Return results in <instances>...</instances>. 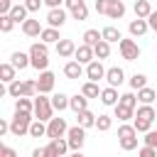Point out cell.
<instances>
[{
	"instance_id": "cell-1",
	"label": "cell",
	"mask_w": 157,
	"mask_h": 157,
	"mask_svg": "<svg viewBox=\"0 0 157 157\" xmlns=\"http://www.w3.org/2000/svg\"><path fill=\"white\" fill-rule=\"evenodd\" d=\"M155 115H157V113H155V108H152V105H147V103L137 105V108H135V118H132L135 130H137V132H147V130H152Z\"/></svg>"
},
{
	"instance_id": "cell-2",
	"label": "cell",
	"mask_w": 157,
	"mask_h": 157,
	"mask_svg": "<svg viewBox=\"0 0 157 157\" xmlns=\"http://www.w3.org/2000/svg\"><path fill=\"white\" fill-rule=\"evenodd\" d=\"M29 66L37 69V71H47L49 66V49L44 42H34L29 47Z\"/></svg>"
},
{
	"instance_id": "cell-3",
	"label": "cell",
	"mask_w": 157,
	"mask_h": 157,
	"mask_svg": "<svg viewBox=\"0 0 157 157\" xmlns=\"http://www.w3.org/2000/svg\"><path fill=\"white\" fill-rule=\"evenodd\" d=\"M34 118L44 120V123H49L54 118V105H52V98H47V93L34 96Z\"/></svg>"
},
{
	"instance_id": "cell-4",
	"label": "cell",
	"mask_w": 157,
	"mask_h": 157,
	"mask_svg": "<svg viewBox=\"0 0 157 157\" xmlns=\"http://www.w3.org/2000/svg\"><path fill=\"white\" fill-rule=\"evenodd\" d=\"M118 142H120V150L132 152V150L137 147V130H135V125L123 123V125L118 128Z\"/></svg>"
},
{
	"instance_id": "cell-5",
	"label": "cell",
	"mask_w": 157,
	"mask_h": 157,
	"mask_svg": "<svg viewBox=\"0 0 157 157\" xmlns=\"http://www.w3.org/2000/svg\"><path fill=\"white\" fill-rule=\"evenodd\" d=\"M32 113H15V118L10 120V132L15 137H22V135H29V125H32Z\"/></svg>"
},
{
	"instance_id": "cell-6",
	"label": "cell",
	"mask_w": 157,
	"mask_h": 157,
	"mask_svg": "<svg viewBox=\"0 0 157 157\" xmlns=\"http://www.w3.org/2000/svg\"><path fill=\"white\" fill-rule=\"evenodd\" d=\"M66 140H69V147H71L74 152H76V150H81V147H83V142H86V128L76 123L74 128H69Z\"/></svg>"
},
{
	"instance_id": "cell-7",
	"label": "cell",
	"mask_w": 157,
	"mask_h": 157,
	"mask_svg": "<svg viewBox=\"0 0 157 157\" xmlns=\"http://www.w3.org/2000/svg\"><path fill=\"white\" fill-rule=\"evenodd\" d=\"M118 49H120V56H123L125 61H135V59L140 56V47H137L135 39H120V42H118Z\"/></svg>"
},
{
	"instance_id": "cell-8",
	"label": "cell",
	"mask_w": 157,
	"mask_h": 157,
	"mask_svg": "<svg viewBox=\"0 0 157 157\" xmlns=\"http://www.w3.org/2000/svg\"><path fill=\"white\" fill-rule=\"evenodd\" d=\"M69 132V125H66V120L64 118H52L49 123H47V137L52 140V137H64Z\"/></svg>"
},
{
	"instance_id": "cell-9",
	"label": "cell",
	"mask_w": 157,
	"mask_h": 157,
	"mask_svg": "<svg viewBox=\"0 0 157 157\" xmlns=\"http://www.w3.org/2000/svg\"><path fill=\"white\" fill-rule=\"evenodd\" d=\"M64 2H66V10L71 12L74 20H78V22L88 20V7H86L83 0H64Z\"/></svg>"
},
{
	"instance_id": "cell-10",
	"label": "cell",
	"mask_w": 157,
	"mask_h": 157,
	"mask_svg": "<svg viewBox=\"0 0 157 157\" xmlns=\"http://www.w3.org/2000/svg\"><path fill=\"white\" fill-rule=\"evenodd\" d=\"M105 66L101 64V59H93L91 64H86V78L88 81H101V78H105Z\"/></svg>"
},
{
	"instance_id": "cell-11",
	"label": "cell",
	"mask_w": 157,
	"mask_h": 157,
	"mask_svg": "<svg viewBox=\"0 0 157 157\" xmlns=\"http://www.w3.org/2000/svg\"><path fill=\"white\" fill-rule=\"evenodd\" d=\"M54 81H56V76L47 69V71H39V78H37V91L39 93H52L54 91Z\"/></svg>"
},
{
	"instance_id": "cell-12",
	"label": "cell",
	"mask_w": 157,
	"mask_h": 157,
	"mask_svg": "<svg viewBox=\"0 0 157 157\" xmlns=\"http://www.w3.org/2000/svg\"><path fill=\"white\" fill-rule=\"evenodd\" d=\"M64 22H66V10H64V7H52V10L47 12V25H49V27H56V29H59Z\"/></svg>"
},
{
	"instance_id": "cell-13",
	"label": "cell",
	"mask_w": 157,
	"mask_h": 157,
	"mask_svg": "<svg viewBox=\"0 0 157 157\" xmlns=\"http://www.w3.org/2000/svg\"><path fill=\"white\" fill-rule=\"evenodd\" d=\"M74 59H76V61H81V64H91V61L96 59V52H93V47H91V44H78V47H76Z\"/></svg>"
},
{
	"instance_id": "cell-14",
	"label": "cell",
	"mask_w": 157,
	"mask_h": 157,
	"mask_svg": "<svg viewBox=\"0 0 157 157\" xmlns=\"http://www.w3.org/2000/svg\"><path fill=\"white\" fill-rule=\"evenodd\" d=\"M83 74H86V69H83V64H81V61H76V59H74V61H66V64H64V76H66V78H71V81H74V78H81Z\"/></svg>"
},
{
	"instance_id": "cell-15",
	"label": "cell",
	"mask_w": 157,
	"mask_h": 157,
	"mask_svg": "<svg viewBox=\"0 0 157 157\" xmlns=\"http://www.w3.org/2000/svg\"><path fill=\"white\" fill-rule=\"evenodd\" d=\"M56 54H59L61 59H71V56L76 54L74 39H59V42H56Z\"/></svg>"
},
{
	"instance_id": "cell-16",
	"label": "cell",
	"mask_w": 157,
	"mask_h": 157,
	"mask_svg": "<svg viewBox=\"0 0 157 157\" xmlns=\"http://www.w3.org/2000/svg\"><path fill=\"white\" fill-rule=\"evenodd\" d=\"M105 81H108V86L118 88V86L125 81V71H123L120 66H110V69L105 71Z\"/></svg>"
},
{
	"instance_id": "cell-17",
	"label": "cell",
	"mask_w": 157,
	"mask_h": 157,
	"mask_svg": "<svg viewBox=\"0 0 157 157\" xmlns=\"http://www.w3.org/2000/svg\"><path fill=\"white\" fill-rule=\"evenodd\" d=\"M42 25H39V20H32V17H27L25 22H22V34L25 37H39L42 34Z\"/></svg>"
},
{
	"instance_id": "cell-18",
	"label": "cell",
	"mask_w": 157,
	"mask_h": 157,
	"mask_svg": "<svg viewBox=\"0 0 157 157\" xmlns=\"http://www.w3.org/2000/svg\"><path fill=\"white\" fill-rule=\"evenodd\" d=\"M147 29H150V22L142 20V17H135V20H130V25H128V32H130L132 37H142Z\"/></svg>"
},
{
	"instance_id": "cell-19",
	"label": "cell",
	"mask_w": 157,
	"mask_h": 157,
	"mask_svg": "<svg viewBox=\"0 0 157 157\" xmlns=\"http://www.w3.org/2000/svg\"><path fill=\"white\" fill-rule=\"evenodd\" d=\"M118 101H120L118 88L108 86V88H103V91H101V103H103V105H118Z\"/></svg>"
},
{
	"instance_id": "cell-20",
	"label": "cell",
	"mask_w": 157,
	"mask_h": 157,
	"mask_svg": "<svg viewBox=\"0 0 157 157\" xmlns=\"http://www.w3.org/2000/svg\"><path fill=\"white\" fill-rule=\"evenodd\" d=\"M123 15H125V2H123V0H110L105 17H110V20H120Z\"/></svg>"
},
{
	"instance_id": "cell-21",
	"label": "cell",
	"mask_w": 157,
	"mask_h": 157,
	"mask_svg": "<svg viewBox=\"0 0 157 157\" xmlns=\"http://www.w3.org/2000/svg\"><path fill=\"white\" fill-rule=\"evenodd\" d=\"M132 10H135V17H142V20H147V17L152 15V5H150V0H135Z\"/></svg>"
},
{
	"instance_id": "cell-22",
	"label": "cell",
	"mask_w": 157,
	"mask_h": 157,
	"mask_svg": "<svg viewBox=\"0 0 157 157\" xmlns=\"http://www.w3.org/2000/svg\"><path fill=\"white\" fill-rule=\"evenodd\" d=\"M10 64L15 66V69H27L29 66V52L25 54V52H12V56H10Z\"/></svg>"
},
{
	"instance_id": "cell-23",
	"label": "cell",
	"mask_w": 157,
	"mask_h": 157,
	"mask_svg": "<svg viewBox=\"0 0 157 157\" xmlns=\"http://www.w3.org/2000/svg\"><path fill=\"white\" fill-rule=\"evenodd\" d=\"M69 108H71L74 113H81V110H86V108H88V98H86L83 93H76V96H71V101H69Z\"/></svg>"
},
{
	"instance_id": "cell-24",
	"label": "cell",
	"mask_w": 157,
	"mask_h": 157,
	"mask_svg": "<svg viewBox=\"0 0 157 157\" xmlns=\"http://www.w3.org/2000/svg\"><path fill=\"white\" fill-rule=\"evenodd\" d=\"M15 113H32L34 115V98H17L15 101Z\"/></svg>"
},
{
	"instance_id": "cell-25",
	"label": "cell",
	"mask_w": 157,
	"mask_h": 157,
	"mask_svg": "<svg viewBox=\"0 0 157 157\" xmlns=\"http://www.w3.org/2000/svg\"><path fill=\"white\" fill-rule=\"evenodd\" d=\"M39 39H42L44 44H56L61 37H59V29H56V27H44L42 34H39Z\"/></svg>"
},
{
	"instance_id": "cell-26",
	"label": "cell",
	"mask_w": 157,
	"mask_h": 157,
	"mask_svg": "<svg viewBox=\"0 0 157 157\" xmlns=\"http://www.w3.org/2000/svg\"><path fill=\"white\" fill-rule=\"evenodd\" d=\"M15 71H17V69H15L10 61L0 64V81H2V83H12V81H15Z\"/></svg>"
},
{
	"instance_id": "cell-27",
	"label": "cell",
	"mask_w": 157,
	"mask_h": 157,
	"mask_svg": "<svg viewBox=\"0 0 157 157\" xmlns=\"http://www.w3.org/2000/svg\"><path fill=\"white\" fill-rule=\"evenodd\" d=\"M115 108V118L120 120V123H128L130 118H135V108H128V105H123V103H118V105H113Z\"/></svg>"
},
{
	"instance_id": "cell-28",
	"label": "cell",
	"mask_w": 157,
	"mask_h": 157,
	"mask_svg": "<svg viewBox=\"0 0 157 157\" xmlns=\"http://www.w3.org/2000/svg\"><path fill=\"white\" fill-rule=\"evenodd\" d=\"M76 123H78V125H83V128H96V115L86 108V110L76 113Z\"/></svg>"
},
{
	"instance_id": "cell-29",
	"label": "cell",
	"mask_w": 157,
	"mask_h": 157,
	"mask_svg": "<svg viewBox=\"0 0 157 157\" xmlns=\"http://www.w3.org/2000/svg\"><path fill=\"white\" fill-rule=\"evenodd\" d=\"M49 145L54 147V152H56L59 157H64V155H66V152L71 150V147H69V140H66V137H52V140H49Z\"/></svg>"
},
{
	"instance_id": "cell-30",
	"label": "cell",
	"mask_w": 157,
	"mask_h": 157,
	"mask_svg": "<svg viewBox=\"0 0 157 157\" xmlns=\"http://www.w3.org/2000/svg\"><path fill=\"white\" fill-rule=\"evenodd\" d=\"M27 12H29V10H27V5H25V2H22V5H12V10H10V17H12L17 25H22V22L27 20Z\"/></svg>"
},
{
	"instance_id": "cell-31",
	"label": "cell",
	"mask_w": 157,
	"mask_h": 157,
	"mask_svg": "<svg viewBox=\"0 0 157 157\" xmlns=\"http://www.w3.org/2000/svg\"><path fill=\"white\" fill-rule=\"evenodd\" d=\"M81 93L86 98H101V88H98V81H86L81 86Z\"/></svg>"
},
{
	"instance_id": "cell-32",
	"label": "cell",
	"mask_w": 157,
	"mask_h": 157,
	"mask_svg": "<svg viewBox=\"0 0 157 157\" xmlns=\"http://www.w3.org/2000/svg\"><path fill=\"white\" fill-rule=\"evenodd\" d=\"M101 32H103V39H105V42H110V44H113V42H120V39H123V34H120V29H118V27H113V25H108V27H103Z\"/></svg>"
},
{
	"instance_id": "cell-33",
	"label": "cell",
	"mask_w": 157,
	"mask_h": 157,
	"mask_svg": "<svg viewBox=\"0 0 157 157\" xmlns=\"http://www.w3.org/2000/svg\"><path fill=\"white\" fill-rule=\"evenodd\" d=\"M157 98V91L155 88H150V86H145V88H140L137 91V101L140 103H147V105H152V101Z\"/></svg>"
},
{
	"instance_id": "cell-34",
	"label": "cell",
	"mask_w": 157,
	"mask_h": 157,
	"mask_svg": "<svg viewBox=\"0 0 157 157\" xmlns=\"http://www.w3.org/2000/svg\"><path fill=\"white\" fill-rule=\"evenodd\" d=\"M69 101H71V98H69L66 93H54V96H52V105H54V110H59V113L69 108Z\"/></svg>"
},
{
	"instance_id": "cell-35",
	"label": "cell",
	"mask_w": 157,
	"mask_h": 157,
	"mask_svg": "<svg viewBox=\"0 0 157 157\" xmlns=\"http://www.w3.org/2000/svg\"><path fill=\"white\" fill-rule=\"evenodd\" d=\"M93 52H96V59H108L110 56V42H105V39H101L96 47H93Z\"/></svg>"
},
{
	"instance_id": "cell-36",
	"label": "cell",
	"mask_w": 157,
	"mask_h": 157,
	"mask_svg": "<svg viewBox=\"0 0 157 157\" xmlns=\"http://www.w3.org/2000/svg\"><path fill=\"white\" fill-rule=\"evenodd\" d=\"M101 39H103V32H98V29H86V32H83V44L96 47Z\"/></svg>"
},
{
	"instance_id": "cell-37",
	"label": "cell",
	"mask_w": 157,
	"mask_h": 157,
	"mask_svg": "<svg viewBox=\"0 0 157 157\" xmlns=\"http://www.w3.org/2000/svg\"><path fill=\"white\" fill-rule=\"evenodd\" d=\"M42 135H47V125H44V120H32V125H29V137H42Z\"/></svg>"
},
{
	"instance_id": "cell-38",
	"label": "cell",
	"mask_w": 157,
	"mask_h": 157,
	"mask_svg": "<svg viewBox=\"0 0 157 157\" xmlns=\"http://www.w3.org/2000/svg\"><path fill=\"white\" fill-rule=\"evenodd\" d=\"M147 86V76L145 74H132L130 76V88L132 91H140V88H145Z\"/></svg>"
},
{
	"instance_id": "cell-39",
	"label": "cell",
	"mask_w": 157,
	"mask_h": 157,
	"mask_svg": "<svg viewBox=\"0 0 157 157\" xmlns=\"http://www.w3.org/2000/svg\"><path fill=\"white\" fill-rule=\"evenodd\" d=\"M17 22L10 17V15H0V32L2 34H7V32H12V27H15Z\"/></svg>"
},
{
	"instance_id": "cell-40",
	"label": "cell",
	"mask_w": 157,
	"mask_h": 157,
	"mask_svg": "<svg viewBox=\"0 0 157 157\" xmlns=\"http://www.w3.org/2000/svg\"><path fill=\"white\" fill-rule=\"evenodd\" d=\"M110 125H113V118H110V115H98V118H96V128H98L101 132H108Z\"/></svg>"
},
{
	"instance_id": "cell-41",
	"label": "cell",
	"mask_w": 157,
	"mask_h": 157,
	"mask_svg": "<svg viewBox=\"0 0 157 157\" xmlns=\"http://www.w3.org/2000/svg\"><path fill=\"white\" fill-rule=\"evenodd\" d=\"M32 157H59V155L54 152L52 145H47V147H34L32 150Z\"/></svg>"
},
{
	"instance_id": "cell-42",
	"label": "cell",
	"mask_w": 157,
	"mask_h": 157,
	"mask_svg": "<svg viewBox=\"0 0 157 157\" xmlns=\"http://www.w3.org/2000/svg\"><path fill=\"white\" fill-rule=\"evenodd\" d=\"M118 103H123V105H128V108H137V103H140V101H137V96H135V93H130V91H128V93H123V96H120V101H118Z\"/></svg>"
},
{
	"instance_id": "cell-43",
	"label": "cell",
	"mask_w": 157,
	"mask_h": 157,
	"mask_svg": "<svg viewBox=\"0 0 157 157\" xmlns=\"http://www.w3.org/2000/svg\"><path fill=\"white\" fill-rule=\"evenodd\" d=\"M7 93H10L12 98H20V96H22V81L15 78L12 83H7Z\"/></svg>"
},
{
	"instance_id": "cell-44",
	"label": "cell",
	"mask_w": 157,
	"mask_h": 157,
	"mask_svg": "<svg viewBox=\"0 0 157 157\" xmlns=\"http://www.w3.org/2000/svg\"><path fill=\"white\" fill-rule=\"evenodd\" d=\"M142 142L150 145V147H157V130H147L145 137H142Z\"/></svg>"
},
{
	"instance_id": "cell-45",
	"label": "cell",
	"mask_w": 157,
	"mask_h": 157,
	"mask_svg": "<svg viewBox=\"0 0 157 157\" xmlns=\"http://www.w3.org/2000/svg\"><path fill=\"white\" fill-rule=\"evenodd\" d=\"M137 155H140V157H157V147H150V145H142Z\"/></svg>"
},
{
	"instance_id": "cell-46",
	"label": "cell",
	"mask_w": 157,
	"mask_h": 157,
	"mask_svg": "<svg viewBox=\"0 0 157 157\" xmlns=\"http://www.w3.org/2000/svg\"><path fill=\"white\" fill-rule=\"evenodd\" d=\"M108 5H110V0H96V12L98 15H105L108 12Z\"/></svg>"
},
{
	"instance_id": "cell-47",
	"label": "cell",
	"mask_w": 157,
	"mask_h": 157,
	"mask_svg": "<svg viewBox=\"0 0 157 157\" xmlns=\"http://www.w3.org/2000/svg\"><path fill=\"white\" fill-rule=\"evenodd\" d=\"M25 5H27V10H29V12H37V10L44 5V0H25Z\"/></svg>"
},
{
	"instance_id": "cell-48",
	"label": "cell",
	"mask_w": 157,
	"mask_h": 157,
	"mask_svg": "<svg viewBox=\"0 0 157 157\" xmlns=\"http://www.w3.org/2000/svg\"><path fill=\"white\" fill-rule=\"evenodd\" d=\"M12 10V0H0V15H10Z\"/></svg>"
},
{
	"instance_id": "cell-49",
	"label": "cell",
	"mask_w": 157,
	"mask_h": 157,
	"mask_svg": "<svg viewBox=\"0 0 157 157\" xmlns=\"http://www.w3.org/2000/svg\"><path fill=\"white\" fill-rule=\"evenodd\" d=\"M0 157H17V152H15L12 147H7V145H2V147H0Z\"/></svg>"
},
{
	"instance_id": "cell-50",
	"label": "cell",
	"mask_w": 157,
	"mask_h": 157,
	"mask_svg": "<svg viewBox=\"0 0 157 157\" xmlns=\"http://www.w3.org/2000/svg\"><path fill=\"white\" fill-rule=\"evenodd\" d=\"M147 22H150V29L157 32V10H152V15L147 17Z\"/></svg>"
},
{
	"instance_id": "cell-51",
	"label": "cell",
	"mask_w": 157,
	"mask_h": 157,
	"mask_svg": "<svg viewBox=\"0 0 157 157\" xmlns=\"http://www.w3.org/2000/svg\"><path fill=\"white\" fill-rule=\"evenodd\" d=\"M7 132H10V123H7V120H0V137L7 135Z\"/></svg>"
},
{
	"instance_id": "cell-52",
	"label": "cell",
	"mask_w": 157,
	"mask_h": 157,
	"mask_svg": "<svg viewBox=\"0 0 157 157\" xmlns=\"http://www.w3.org/2000/svg\"><path fill=\"white\" fill-rule=\"evenodd\" d=\"M61 2H64V0H44V5H47L49 10H52V7H61Z\"/></svg>"
},
{
	"instance_id": "cell-53",
	"label": "cell",
	"mask_w": 157,
	"mask_h": 157,
	"mask_svg": "<svg viewBox=\"0 0 157 157\" xmlns=\"http://www.w3.org/2000/svg\"><path fill=\"white\" fill-rule=\"evenodd\" d=\"M71 157H83V155H81V150H76V152H74Z\"/></svg>"
}]
</instances>
